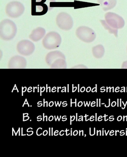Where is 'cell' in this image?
Returning <instances> with one entry per match:
<instances>
[{"label": "cell", "instance_id": "12", "mask_svg": "<svg viewBox=\"0 0 127 157\" xmlns=\"http://www.w3.org/2000/svg\"><path fill=\"white\" fill-rule=\"evenodd\" d=\"M93 56L97 59L103 57L105 53L104 48L101 44H99L94 47L92 48Z\"/></svg>", "mask_w": 127, "mask_h": 157}, {"label": "cell", "instance_id": "7", "mask_svg": "<svg viewBox=\"0 0 127 157\" xmlns=\"http://www.w3.org/2000/svg\"><path fill=\"white\" fill-rule=\"evenodd\" d=\"M56 23L60 29L65 31L70 30L73 26L72 17L66 12H61L58 14L56 17Z\"/></svg>", "mask_w": 127, "mask_h": 157}, {"label": "cell", "instance_id": "4", "mask_svg": "<svg viewBox=\"0 0 127 157\" xmlns=\"http://www.w3.org/2000/svg\"><path fill=\"white\" fill-rule=\"evenodd\" d=\"M76 35L83 42L91 43L96 37V34L92 29L86 26H80L76 31Z\"/></svg>", "mask_w": 127, "mask_h": 157}, {"label": "cell", "instance_id": "6", "mask_svg": "<svg viewBox=\"0 0 127 157\" xmlns=\"http://www.w3.org/2000/svg\"><path fill=\"white\" fill-rule=\"evenodd\" d=\"M105 20L108 25L114 29H122L125 26V21L123 17L114 12L106 13L105 14Z\"/></svg>", "mask_w": 127, "mask_h": 157}, {"label": "cell", "instance_id": "13", "mask_svg": "<svg viewBox=\"0 0 127 157\" xmlns=\"http://www.w3.org/2000/svg\"><path fill=\"white\" fill-rule=\"evenodd\" d=\"M100 22L101 23L102 26L104 27L105 29H106V30L108 31L109 33L113 34L115 37H118V29H114V28L108 25L107 23H106V21H105V20H101Z\"/></svg>", "mask_w": 127, "mask_h": 157}, {"label": "cell", "instance_id": "8", "mask_svg": "<svg viewBox=\"0 0 127 157\" xmlns=\"http://www.w3.org/2000/svg\"><path fill=\"white\" fill-rule=\"evenodd\" d=\"M17 51L23 56H30L35 51V45L28 40H23L17 44Z\"/></svg>", "mask_w": 127, "mask_h": 157}, {"label": "cell", "instance_id": "10", "mask_svg": "<svg viewBox=\"0 0 127 157\" xmlns=\"http://www.w3.org/2000/svg\"><path fill=\"white\" fill-rule=\"evenodd\" d=\"M46 31L42 27H38L32 31L29 38L35 42L40 40L45 36Z\"/></svg>", "mask_w": 127, "mask_h": 157}, {"label": "cell", "instance_id": "1", "mask_svg": "<svg viewBox=\"0 0 127 157\" xmlns=\"http://www.w3.org/2000/svg\"><path fill=\"white\" fill-rule=\"evenodd\" d=\"M46 62L52 68H66L65 55L59 51L50 52L45 57Z\"/></svg>", "mask_w": 127, "mask_h": 157}, {"label": "cell", "instance_id": "11", "mask_svg": "<svg viewBox=\"0 0 127 157\" xmlns=\"http://www.w3.org/2000/svg\"><path fill=\"white\" fill-rule=\"evenodd\" d=\"M104 11H107L114 8L117 4V0H97Z\"/></svg>", "mask_w": 127, "mask_h": 157}, {"label": "cell", "instance_id": "3", "mask_svg": "<svg viewBox=\"0 0 127 157\" xmlns=\"http://www.w3.org/2000/svg\"><path fill=\"white\" fill-rule=\"evenodd\" d=\"M62 38L59 34L55 31L49 32L42 40L43 47L47 50H53L60 47Z\"/></svg>", "mask_w": 127, "mask_h": 157}, {"label": "cell", "instance_id": "14", "mask_svg": "<svg viewBox=\"0 0 127 157\" xmlns=\"http://www.w3.org/2000/svg\"><path fill=\"white\" fill-rule=\"evenodd\" d=\"M122 68H127V61L123 62V64H122Z\"/></svg>", "mask_w": 127, "mask_h": 157}, {"label": "cell", "instance_id": "5", "mask_svg": "<svg viewBox=\"0 0 127 157\" xmlns=\"http://www.w3.org/2000/svg\"><path fill=\"white\" fill-rule=\"evenodd\" d=\"M24 11V6L20 2H11L6 5V14L11 18H17L23 14Z\"/></svg>", "mask_w": 127, "mask_h": 157}, {"label": "cell", "instance_id": "2", "mask_svg": "<svg viewBox=\"0 0 127 157\" xmlns=\"http://www.w3.org/2000/svg\"><path fill=\"white\" fill-rule=\"evenodd\" d=\"M17 33V27L13 21L5 19L0 23V36L4 40L9 41L15 36Z\"/></svg>", "mask_w": 127, "mask_h": 157}, {"label": "cell", "instance_id": "9", "mask_svg": "<svg viewBox=\"0 0 127 157\" xmlns=\"http://www.w3.org/2000/svg\"><path fill=\"white\" fill-rule=\"evenodd\" d=\"M27 67V60L20 56H15L11 58L8 62L9 68H25Z\"/></svg>", "mask_w": 127, "mask_h": 157}]
</instances>
